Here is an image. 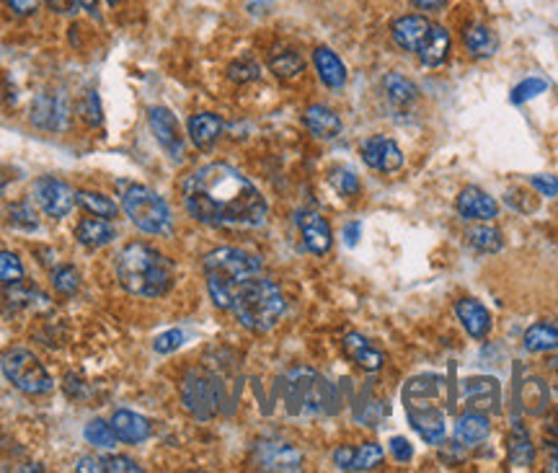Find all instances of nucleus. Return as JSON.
Masks as SVG:
<instances>
[{
	"instance_id": "obj_2",
	"label": "nucleus",
	"mask_w": 558,
	"mask_h": 473,
	"mask_svg": "<svg viewBox=\"0 0 558 473\" xmlns=\"http://www.w3.org/2000/svg\"><path fill=\"white\" fill-rule=\"evenodd\" d=\"M119 284L140 298H160L174 284V264L148 244H130L116 256Z\"/></svg>"
},
{
	"instance_id": "obj_38",
	"label": "nucleus",
	"mask_w": 558,
	"mask_h": 473,
	"mask_svg": "<svg viewBox=\"0 0 558 473\" xmlns=\"http://www.w3.org/2000/svg\"><path fill=\"white\" fill-rule=\"evenodd\" d=\"M8 218H11V226L21 227V230H37L39 227L37 209L32 208V202H16V205H11Z\"/></svg>"
},
{
	"instance_id": "obj_23",
	"label": "nucleus",
	"mask_w": 558,
	"mask_h": 473,
	"mask_svg": "<svg viewBox=\"0 0 558 473\" xmlns=\"http://www.w3.org/2000/svg\"><path fill=\"white\" fill-rule=\"evenodd\" d=\"M303 122H306L308 133L313 134V137H318V140H334L336 134L342 133V119H339V114L334 112V109H328V107H324V104L310 107L306 116H303Z\"/></svg>"
},
{
	"instance_id": "obj_5",
	"label": "nucleus",
	"mask_w": 558,
	"mask_h": 473,
	"mask_svg": "<svg viewBox=\"0 0 558 473\" xmlns=\"http://www.w3.org/2000/svg\"><path fill=\"white\" fill-rule=\"evenodd\" d=\"M116 190H119L122 208L127 212V218L142 233H151V236H169L171 233L174 218H171V209L160 194H155L151 187L130 184V181H116Z\"/></svg>"
},
{
	"instance_id": "obj_33",
	"label": "nucleus",
	"mask_w": 558,
	"mask_h": 473,
	"mask_svg": "<svg viewBox=\"0 0 558 473\" xmlns=\"http://www.w3.org/2000/svg\"><path fill=\"white\" fill-rule=\"evenodd\" d=\"M270 68L277 78L289 80V78H297L306 70V60L297 55L295 50H277L270 57Z\"/></svg>"
},
{
	"instance_id": "obj_37",
	"label": "nucleus",
	"mask_w": 558,
	"mask_h": 473,
	"mask_svg": "<svg viewBox=\"0 0 558 473\" xmlns=\"http://www.w3.org/2000/svg\"><path fill=\"white\" fill-rule=\"evenodd\" d=\"M328 181H331V187L339 191L342 197H354V194L360 191V179H357V173L352 169H344V166L331 171V173H328Z\"/></svg>"
},
{
	"instance_id": "obj_55",
	"label": "nucleus",
	"mask_w": 558,
	"mask_h": 473,
	"mask_svg": "<svg viewBox=\"0 0 558 473\" xmlns=\"http://www.w3.org/2000/svg\"><path fill=\"white\" fill-rule=\"evenodd\" d=\"M414 8H422V11H437V8H443L447 0H408Z\"/></svg>"
},
{
	"instance_id": "obj_11",
	"label": "nucleus",
	"mask_w": 558,
	"mask_h": 473,
	"mask_svg": "<svg viewBox=\"0 0 558 473\" xmlns=\"http://www.w3.org/2000/svg\"><path fill=\"white\" fill-rule=\"evenodd\" d=\"M362 161L372 171L396 173L404 166V153L396 145V140H390L385 134H372L362 143Z\"/></svg>"
},
{
	"instance_id": "obj_12",
	"label": "nucleus",
	"mask_w": 558,
	"mask_h": 473,
	"mask_svg": "<svg viewBox=\"0 0 558 473\" xmlns=\"http://www.w3.org/2000/svg\"><path fill=\"white\" fill-rule=\"evenodd\" d=\"M68 116H70V109H68V98L62 94H39L32 101V122L39 130H47V133L65 130Z\"/></svg>"
},
{
	"instance_id": "obj_30",
	"label": "nucleus",
	"mask_w": 558,
	"mask_h": 473,
	"mask_svg": "<svg viewBox=\"0 0 558 473\" xmlns=\"http://www.w3.org/2000/svg\"><path fill=\"white\" fill-rule=\"evenodd\" d=\"M507 455H509V463L515 468H530L533 460H535V448L530 442V435L525 432V427H512L509 440H507Z\"/></svg>"
},
{
	"instance_id": "obj_6",
	"label": "nucleus",
	"mask_w": 558,
	"mask_h": 473,
	"mask_svg": "<svg viewBox=\"0 0 558 473\" xmlns=\"http://www.w3.org/2000/svg\"><path fill=\"white\" fill-rule=\"evenodd\" d=\"M0 367H3V376L26 396H44L55 388V380L47 373V367L39 362L34 352H29L23 347L8 349L0 357Z\"/></svg>"
},
{
	"instance_id": "obj_22",
	"label": "nucleus",
	"mask_w": 558,
	"mask_h": 473,
	"mask_svg": "<svg viewBox=\"0 0 558 473\" xmlns=\"http://www.w3.org/2000/svg\"><path fill=\"white\" fill-rule=\"evenodd\" d=\"M78 244H83L86 248H104L109 246L116 238V230L106 218H86L80 220L76 227Z\"/></svg>"
},
{
	"instance_id": "obj_51",
	"label": "nucleus",
	"mask_w": 558,
	"mask_h": 473,
	"mask_svg": "<svg viewBox=\"0 0 558 473\" xmlns=\"http://www.w3.org/2000/svg\"><path fill=\"white\" fill-rule=\"evenodd\" d=\"M50 5V11H55L58 16H76L78 14V0H44Z\"/></svg>"
},
{
	"instance_id": "obj_26",
	"label": "nucleus",
	"mask_w": 558,
	"mask_h": 473,
	"mask_svg": "<svg viewBox=\"0 0 558 473\" xmlns=\"http://www.w3.org/2000/svg\"><path fill=\"white\" fill-rule=\"evenodd\" d=\"M416 55L422 60L426 68H440L444 65V60L450 55V34L444 32L443 26H435L429 29V34L422 42V47L416 50Z\"/></svg>"
},
{
	"instance_id": "obj_19",
	"label": "nucleus",
	"mask_w": 558,
	"mask_h": 473,
	"mask_svg": "<svg viewBox=\"0 0 558 473\" xmlns=\"http://www.w3.org/2000/svg\"><path fill=\"white\" fill-rule=\"evenodd\" d=\"M462 396L468 401V406L486 414L499 403V383L494 378H468L462 383Z\"/></svg>"
},
{
	"instance_id": "obj_8",
	"label": "nucleus",
	"mask_w": 558,
	"mask_h": 473,
	"mask_svg": "<svg viewBox=\"0 0 558 473\" xmlns=\"http://www.w3.org/2000/svg\"><path fill=\"white\" fill-rule=\"evenodd\" d=\"M34 202L41 212H47L50 218H65L70 215V209L76 205V191L70 190L62 179L55 176H41L34 181Z\"/></svg>"
},
{
	"instance_id": "obj_52",
	"label": "nucleus",
	"mask_w": 558,
	"mask_h": 473,
	"mask_svg": "<svg viewBox=\"0 0 558 473\" xmlns=\"http://www.w3.org/2000/svg\"><path fill=\"white\" fill-rule=\"evenodd\" d=\"M352 453H354V448H339L336 453H334V463L342 468V471H349V463H352Z\"/></svg>"
},
{
	"instance_id": "obj_36",
	"label": "nucleus",
	"mask_w": 558,
	"mask_h": 473,
	"mask_svg": "<svg viewBox=\"0 0 558 473\" xmlns=\"http://www.w3.org/2000/svg\"><path fill=\"white\" fill-rule=\"evenodd\" d=\"M76 202L83 205L91 215H98V218H114L116 209H119L109 197L96 194V191H76Z\"/></svg>"
},
{
	"instance_id": "obj_49",
	"label": "nucleus",
	"mask_w": 558,
	"mask_h": 473,
	"mask_svg": "<svg viewBox=\"0 0 558 473\" xmlns=\"http://www.w3.org/2000/svg\"><path fill=\"white\" fill-rule=\"evenodd\" d=\"M530 184L543 194V197H556L558 194V179L556 176H533Z\"/></svg>"
},
{
	"instance_id": "obj_58",
	"label": "nucleus",
	"mask_w": 558,
	"mask_h": 473,
	"mask_svg": "<svg viewBox=\"0 0 558 473\" xmlns=\"http://www.w3.org/2000/svg\"><path fill=\"white\" fill-rule=\"evenodd\" d=\"M551 437H553V440H556V442H558V422H556V424H553V427H551Z\"/></svg>"
},
{
	"instance_id": "obj_28",
	"label": "nucleus",
	"mask_w": 558,
	"mask_h": 473,
	"mask_svg": "<svg viewBox=\"0 0 558 473\" xmlns=\"http://www.w3.org/2000/svg\"><path fill=\"white\" fill-rule=\"evenodd\" d=\"M489 432H491V424L483 412H465L455 422V437L462 445H479L489 437Z\"/></svg>"
},
{
	"instance_id": "obj_25",
	"label": "nucleus",
	"mask_w": 558,
	"mask_h": 473,
	"mask_svg": "<svg viewBox=\"0 0 558 473\" xmlns=\"http://www.w3.org/2000/svg\"><path fill=\"white\" fill-rule=\"evenodd\" d=\"M344 349H347L349 357L357 362L362 370H367V373H378L383 367V352L375 349L362 334H347L344 337Z\"/></svg>"
},
{
	"instance_id": "obj_18",
	"label": "nucleus",
	"mask_w": 558,
	"mask_h": 473,
	"mask_svg": "<svg viewBox=\"0 0 558 473\" xmlns=\"http://www.w3.org/2000/svg\"><path fill=\"white\" fill-rule=\"evenodd\" d=\"M455 313L462 329L468 331V337L473 339H486L491 331V313L486 311V305L479 303L476 298H462L455 303Z\"/></svg>"
},
{
	"instance_id": "obj_17",
	"label": "nucleus",
	"mask_w": 558,
	"mask_h": 473,
	"mask_svg": "<svg viewBox=\"0 0 558 473\" xmlns=\"http://www.w3.org/2000/svg\"><path fill=\"white\" fill-rule=\"evenodd\" d=\"M429 29H432L429 19L414 14V16H401V19L393 21L390 34H393V42H396L401 50L416 55V50L422 47V42L426 39V34H429Z\"/></svg>"
},
{
	"instance_id": "obj_47",
	"label": "nucleus",
	"mask_w": 558,
	"mask_h": 473,
	"mask_svg": "<svg viewBox=\"0 0 558 473\" xmlns=\"http://www.w3.org/2000/svg\"><path fill=\"white\" fill-rule=\"evenodd\" d=\"M184 331L181 329H171V331H163L158 339H155L153 349L158 352V355H171V352H176L181 344H184Z\"/></svg>"
},
{
	"instance_id": "obj_53",
	"label": "nucleus",
	"mask_w": 558,
	"mask_h": 473,
	"mask_svg": "<svg viewBox=\"0 0 558 473\" xmlns=\"http://www.w3.org/2000/svg\"><path fill=\"white\" fill-rule=\"evenodd\" d=\"M545 453H548V471L558 473V442L556 440H551V442L545 445Z\"/></svg>"
},
{
	"instance_id": "obj_60",
	"label": "nucleus",
	"mask_w": 558,
	"mask_h": 473,
	"mask_svg": "<svg viewBox=\"0 0 558 473\" xmlns=\"http://www.w3.org/2000/svg\"><path fill=\"white\" fill-rule=\"evenodd\" d=\"M106 3H109V5H116V3H119V0H106Z\"/></svg>"
},
{
	"instance_id": "obj_34",
	"label": "nucleus",
	"mask_w": 558,
	"mask_h": 473,
	"mask_svg": "<svg viewBox=\"0 0 558 473\" xmlns=\"http://www.w3.org/2000/svg\"><path fill=\"white\" fill-rule=\"evenodd\" d=\"M86 440H88L91 445H96V448H104V450H112L116 442H119L112 422H104V419H94V422L86 424Z\"/></svg>"
},
{
	"instance_id": "obj_39",
	"label": "nucleus",
	"mask_w": 558,
	"mask_h": 473,
	"mask_svg": "<svg viewBox=\"0 0 558 473\" xmlns=\"http://www.w3.org/2000/svg\"><path fill=\"white\" fill-rule=\"evenodd\" d=\"M8 303L11 305H29V308H50V301L47 295H41L34 287H21V283H16L14 290H8Z\"/></svg>"
},
{
	"instance_id": "obj_1",
	"label": "nucleus",
	"mask_w": 558,
	"mask_h": 473,
	"mask_svg": "<svg viewBox=\"0 0 558 473\" xmlns=\"http://www.w3.org/2000/svg\"><path fill=\"white\" fill-rule=\"evenodd\" d=\"M184 205L194 220L212 227H259L270 212L264 194L228 163L194 171L184 181Z\"/></svg>"
},
{
	"instance_id": "obj_41",
	"label": "nucleus",
	"mask_w": 558,
	"mask_h": 473,
	"mask_svg": "<svg viewBox=\"0 0 558 473\" xmlns=\"http://www.w3.org/2000/svg\"><path fill=\"white\" fill-rule=\"evenodd\" d=\"M52 284L62 295H73L78 290V284H80V274H78L76 266L62 264L52 272Z\"/></svg>"
},
{
	"instance_id": "obj_27",
	"label": "nucleus",
	"mask_w": 558,
	"mask_h": 473,
	"mask_svg": "<svg viewBox=\"0 0 558 473\" xmlns=\"http://www.w3.org/2000/svg\"><path fill=\"white\" fill-rule=\"evenodd\" d=\"M383 91L396 109H411L419 101V88L401 73H388L383 78Z\"/></svg>"
},
{
	"instance_id": "obj_14",
	"label": "nucleus",
	"mask_w": 558,
	"mask_h": 473,
	"mask_svg": "<svg viewBox=\"0 0 558 473\" xmlns=\"http://www.w3.org/2000/svg\"><path fill=\"white\" fill-rule=\"evenodd\" d=\"M406 409H408L411 427L419 432L424 442H429V445L443 442L444 417L437 406H432L429 401H411V403H406Z\"/></svg>"
},
{
	"instance_id": "obj_50",
	"label": "nucleus",
	"mask_w": 558,
	"mask_h": 473,
	"mask_svg": "<svg viewBox=\"0 0 558 473\" xmlns=\"http://www.w3.org/2000/svg\"><path fill=\"white\" fill-rule=\"evenodd\" d=\"M16 16H34L39 11V0H3Z\"/></svg>"
},
{
	"instance_id": "obj_43",
	"label": "nucleus",
	"mask_w": 558,
	"mask_h": 473,
	"mask_svg": "<svg viewBox=\"0 0 558 473\" xmlns=\"http://www.w3.org/2000/svg\"><path fill=\"white\" fill-rule=\"evenodd\" d=\"M142 466L127 455H101V473H140Z\"/></svg>"
},
{
	"instance_id": "obj_57",
	"label": "nucleus",
	"mask_w": 558,
	"mask_h": 473,
	"mask_svg": "<svg viewBox=\"0 0 558 473\" xmlns=\"http://www.w3.org/2000/svg\"><path fill=\"white\" fill-rule=\"evenodd\" d=\"M8 181H11V176H8V171L0 169V194L5 191V187H8Z\"/></svg>"
},
{
	"instance_id": "obj_31",
	"label": "nucleus",
	"mask_w": 558,
	"mask_h": 473,
	"mask_svg": "<svg viewBox=\"0 0 558 473\" xmlns=\"http://www.w3.org/2000/svg\"><path fill=\"white\" fill-rule=\"evenodd\" d=\"M465 244H468L471 251H476V254H497V251H501V246H504L501 230L491 226H481V223H479V226H471L465 230Z\"/></svg>"
},
{
	"instance_id": "obj_35",
	"label": "nucleus",
	"mask_w": 558,
	"mask_h": 473,
	"mask_svg": "<svg viewBox=\"0 0 558 473\" xmlns=\"http://www.w3.org/2000/svg\"><path fill=\"white\" fill-rule=\"evenodd\" d=\"M380 460H383V448L378 442H365L352 453L349 471H372L375 466H380Z\"/></svg>"
},
{
	"instance_id": "obj_44",
	"label": "nucleus",
	"mask_w": 558,
	"mask_h": 473,
	"mask_svg": "<svg viewBox=\"0 0 558 473\" xmlns=\"http://www.w3.org/2000/svg\"><path fill=\"white\" fill-rule=\"evenodd\" d=\"M78 109H80V116H83L91 127L101 125L104 114H101V101H98L96 91H86L83 98H80V104H78Z\"/></svg>"
},
{
	"instance_id": "obj_13",
	"label": "nucleus",
	"mask_w": 558,
	"mask_h": 473,
	"mask_svg": "<svg viewBox=\"0 0 558 473\" xmlns=\"http://www.w3.org/2000/svg\"><path fill=\"white\" fill-rule=\"evenodd\" d=\"M256 460L267 471H300L303 455L297 448L282 440H264L256 445Z\"/></svg>"
},
{
	"instance_id": "obj_32",
	"label": "nucleus",
	"mask_w": 558,
	"mask_h": 473,
	"mask_svg": "<svg viewBox=\"0 0 558 473\" xmlns=\"http://www.w3.org/2000/svg\"><path fill=\"white\" fill-rule=\"evenodd\" d=\"M522 344H525V349L533 352V355L558 349V329L551 326V323H533V326L525 331Z\"/></svg>"
},
{
	"instance_id": "obj_42",
	"label": "nucleus",
	"mask_w": 558,
	"mask_h": 473,
	"mask_svg": "<svg viewBox=\"0 0 558 473\" xmlns=\"http://www.w3.org/2000/svg\"><path fill=\"white\" fill-rule=\"evenodd\" d=\"M259 76H261V68L251 57H241L228 68V78L235 83H251V80H259Z\"/></svg>"
},
{
	"instance_id": "obj_29",
	"label": "nucleus",
	"mask_w": 558,
	"mask_h": 473,
	"mask_svg": "<svg viewBox=\"0 0 558 473\" xmlns=\"http://www.w3.org/2000/svg\"><path fill=\"white\" fill-rule=\"evenodd\" d=\"M462 42H465V50L473 57H491L499 47L497 34L483 23H471L462 34Z\"/></svg>"
},
{
	"instance_id": "obj_15",
	"label": "nucleus",
	"mask_w": 558,
	"mask_h": 473,
	"mask_svg": "<svg viewBox=\"0 0 558 473\" xmlns=\"http://www.w3.org/2000/svg\"><path fill=\"white\" fill-rule=\"evenodd\" d=\"M295 226L300 230L303 244H306L310 254H318V256L328 254L334 236H331V227H328L326 218H321V215L313 212V209H300V212L295 215Z\"/></svg>"
},
{
	"instance_id": "obj_54",
	"label": "nucleus",
	"mask_w": 558,
	"mask_h": 473,
	"mask_svg": "<svg viewBox=\"0 0 558 473\" xmlns=\"http://www.w3.org/2000/svg\"><path fill=\"white\" fill-rule=\"evenodd\" d=\"M78 5H80V11H86L91 19L101 21V11H98V0H78Z\"/></svg>"
},
{
	"instance_id": "obj_16",
	"label": "nucleus",
	"mask_w": 558,
	"mask_h": 473,
	"mask_svg": "<svg viewBox=\"0 0 558 473\" xmlns=\"http://www.w3.org/2000/svg\"><path fill=\"white\" fill-rule=\"evenodd\" d=\"M455 208L461 212L462 220H476V223L494 220V218L499 215V205L494 202V197H489V194L479 190V187H465V190L458 194Z\"/></svg>"
},
{
	"instance_id": "obj_24",
	"label": "nucleus",
	"mask_w": 558,
	"mask_h": 473,
	"mask_svg": "<svg viewBox=\"0 0 558 473\" xmlns=\"http://www.w3.org/2000/svg\"><path fill=\"white\" fill-rule=\"evenodd\" d=\"M220 133H223V119L217 114H194L189 119V137L199 151H212Z\"/></svg>"
},
{
	"instance_id": "obj_21",
	"label": "nucleus",
	"mask_w": 558,
	"mask_h": 473,
	"mask_svg": "<svg viewBox=\"0 0 558 473\" xmlns=\"http://www.w3.org/2000/svg\"><path fill=\"white\" fill-rule=\"evenodd\" d=\"M112 427H114L119 442H127V445H140L153 432L148 419L140 417L135 412H127V409L116 412L114 417H112Z\"/></svg>"
},
{
	"instance_id": "obj_10",
	"label": "nucleus",
	"mask_w": 558,
	"mask_h": 473,
	"mask_svg": "<svg viewBox=\"0 0 558 473\" xmlns=\"http://www.w3.org/2000/svg\"><path fill=\"white\" fill-rule=\"evenodd\" d=\"M148 122H151V130H153L155 140L160 143V148L169 153L174 161H181L184 158V134H181V127H178V119L174 116L171 109L166 107H153L148 112Z\"/></svg>"
},
{
	"instance_id": "obj_4",
	"label": "nucleus",
	"mask_w": 558,
	"mask_h": 473,
	"mask_svg": "<svg viewBox=\"0 0 558 473\" xmlns=\"http://www.w3.org/2000/svg\"><path fill=\"white\" fill-rule=\"evenodd\" d=\"M261 272L259 256H253L243 248H215L205 256V277L210 290L212 303L223 311H231L233 295L241 284L256 277Z\"/></svg>"
},
{
	"instance_id": "obj_3",
	"label": "nucleus",
	"mask_w": 558,
	"mask_h": 473,
	"mask_svg": "<svg viewBox=\"0 0 558 473\" xmlns=\"http://www.w3.org/2000/svg\"><path fill=\"white\" fill-rule=\"evenodd\" d=\"M231 311L243 329H249L253 334H264L271 331L285 316L288 301L277 283L256 274L235 290Z\"/></svg>"
},
{
	"instance_id": "obj_20",
	"label": "nucleus",
	"mask_w": 558,
	"mask_h": 473,
	"mask_svg": "<svg viewBox=\"0 0 558 473\" xmlns=\"http://www.w3.org/2000/svg\"><path fill=\"white\" fill-rule=\"evenodd\" d=\"M313 62H316V70H318V76H321V80L326 83L328 88H334V91H339V88H344L347 86V68H344V62H342V57L336 55L334 50H328V47H318L316 52H313Z\"/></svg>"
},
{
	"instance_id": "obj_45",
	"label": "nucleus",
	"mask_w": 558,
	"mask_h": 473,
	"mask_svg": "<svg viewBox=\"0 0 558 473\" xmlns=\"http://www.w3.org/2000/svg\"><path fill=\"white\" fill-rule=\"evenodd\" d=\"M525 403L530 412H543L545 403H548V388L543 385V380H527V388H525Z\"/></svg>"
},
{
	"instance_id": "obj_48",
	"label": "nucleus",
	"mask_w": 558,
	"mask_h": 473,
	"mask_svg": "<svg viewBox=\"0 0 558 473\" xmlns=\"http://www.w3.org/2000/svg\"><path fill=\"white\" fill-rule=\"evenodd\" d=\"M390 453H393V458L398 463H408L414 458V448H411V442L406 437H393L390 440Z\"/></svg>"
},
{
	"instance_id": "obj_59",
	"label": "nucleus",
	"mask_w": 558,
	"mask_h": 473,
	"mask_svg": "<svg viewBox=\"0 0 558 473\" xmlns=\"http://www.w3.org/2000/svg\"><path fill=\"white\" fill-rule=\"evenodd\" d=\"M551 367H553V370L558 373V357H553V360H551Z\"/></svg>"
},
{
	"instance_id": "obj_9",
	"label": "nucleus",
	"mask_w": 558,
	"mask_h": 473,
	"mask_svg": "<svg viewBox=\"0 0 558 473\" xmlns=\"http://www.w3.org/2000/svg\"><path fill=\"white\" fill-rule=\"evenodd\" d=\"M289 403H297L300 412H318L326 401V385L313 370H292L288 376Z\"/></svg>"
},
{
	"instance_id": "obj_40",
	"label": "nucleus",
	"mask_w": 558,
	"mask_h": 473,
	"mask_svg": "<svg viewBox=\"0 0 558 473\" xmlns=\"http://www.w3.org/2000/svg\"><path fill=\"white\" fill-rule=\"evenodd\" d=\"M23 280V264L14 251H0V283L16 284Z\"/></svg>"
},
{
	"instance_id": "obj_46",
	"label": "nucleus",
	"mask_w": 558,
	"mask_h": 473,
	"mask_svg": "<svg viewBox=\"0 0 558 473\" xmlns=\"http://www.w3.org/2000/svg\"><path fill=\"white\" fill-rule=\"evenodd\" d=\"M545 88H548V83H545L543 78H527V80H522L520 86L512 91V101H515V104H525V101H530V98L543 94Z\"/></svg>"
},
{
	"instance_id": "obj_7",
	"label": "nucleus",
	"mask_w": 558,
	"mask_h": 473,
	"mask_svg": "<svg viewBox=\"0 0 558 473\" xmlns=\"http://www.w3.org/2000/svg\"><path fill=\"white\" fill-rule=\"evenodd\" d=\"M181 401L184 406L192 412L194 417L207 422L217 412L223 403V388L215 378H207L202 373H189L184 383H181Z\"/></svg>"
},
{
	"instance_id": "obj_56",
	"label": "nucleus",
	"mask_w": 558,
	"mask_h": 473,
	"mask_svg": "<svg viewBox=\"0 0 558 473\" xmlns=\"http://www.w3.org/2000/svg\"><path fill=\"white\" fill-rule=\"evenodd\" d=\"M344 241H347V246H357V241H360V223H349L344 227Z\"/></svg>"
}]
</instances>
